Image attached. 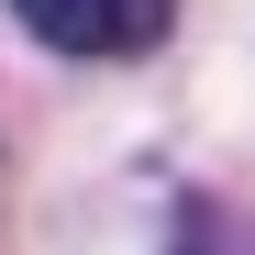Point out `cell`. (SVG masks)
Masks as SVG:
<instances>
[{
    "mask_svg": "<svg viewBox=\"0 0 255 255\" xmlns=\"http://www.w3.org/2000/svg\"><path fill=\"white\" fill-rule=\"evenodd\" d=\"M178 255H255V222L222 211V200H189L178 211Z\"/></svg>",
    "mask_w": 255,
    "mask_h": 255,
    "instance_id": "cell-2",
    "label": "cell"
},
{
    "mask_svg": "<svg viewBox=\"0 0 255 255\" xmlns=\"http://www.w3.org/2000/svg\"><path fill=\"white\" fill-rule=\"evenodd\" d=\"M56 56H155L178 0H11Z\"/></svg>",
    "mask_w": 255,
    "mask_h": 255,
    "instance_id": "cell-1",
    "label": "cell"
}]
</instances>
